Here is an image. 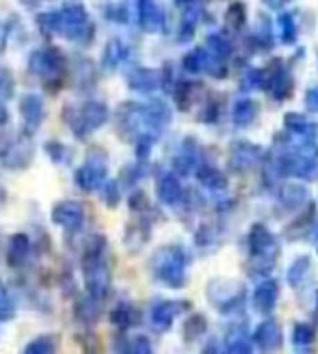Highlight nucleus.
<instances>
[{"instance_id":"nucleus-10","label":"nucleus","mask_w":318,"mask_h":354,"mask_svg":"<svg viewBox=\"0 0 318 354\" xmlns=\"http://www.w3.org/2000/svg\"><path fill=\"white\" fill-rule=\"evenodd\" d=\"M284 3H288V0H267V5H271V7H279Z\"/></svg>"},{"instance_id":"nucleus-4","label":"nucleus","mask_w":318,"mask_h":354,"mask_svg":"<svg viewBox=\"0 0 318 354\" xmlns=\"http://www.w3.org/2000/svg\"><path fill=\"white\" fill-rule=\"evenodd\" d=\"M158 194H161V199L165 203H173L180 197V186L173 177H165V180L161 182V186H158Z\"/></svg>"},{"instance_id":"nucleus-1","label":"nucleus","mask_w":318,"mask_h":354,"mask_svg":"<svg viewBox=\"0 0 318 354\" xmlns=\"http://www.w3.org/2000/svg\"><path fill=\"white\" fill-rule=\"evenodd\" d=\"M275 300H277V286L273 281H267L264 286L258 288L256 292V307L260 311H271L275 307Z\"/></svg>"},{"instance_id":"nucleus-5","label":"nucleus","mask_w":318,"mask_h":354,"mask_svg":"<svg viewBox=\"0 0 318 354\" xmlns=\"http://www.w3.org/2000/svg\"><path fill=\"white\" fill-rule=\"evenodd\" d=\"M141 17H143L145 28L152 26L150 22H154V28H156L158 22H161V11H158V7H156L154 0H143V5H141Z\"/></svg>"},{"instance_id":"nucleus-6","label":"nucleus","mask_w":318,"mask_h":354,"mask_svg":"<svg viewBox=\"0 0 318 354\" xmlns=\"http://www.w3.org/2000/svg\"><path fill=\"white\" fill-rule=\"evenodd\" d=\"M258 109H256V104L254 102H242L236 106V111H234V119L240 123V126H245V123H249L254 117H256Z\"/></svg>"},{"instance_id":"nucleus-3","label":"nucleus","mask_w":318,"mask_h":354,"mask_svg":"<svg viewBox=\"0 0 318 354\" xmlns=\"http://www.w3.org/2000/svg\"><path fill=\"white\" fill-rule=\"evenodd\" d=\"M279 330H277V326L273 324V322H267V324H262L260 326V330H258V335H256V339H258V344L260 346H264L267 350H273L277 344H279Z\"/></svg>"},{"instance_id":"nucleus-7","label":"nucleus","mask_w":318,"mask_h":354,"mask_svg":"<svg viewBox=\"0 0 318 354\" xmlns=\"http://www.w3.org/2000/svg\"><path fill=\"white\" fill-rule=\"evenodd\" d=\"M314 328L308 326V324H301V326H297V333H294V344L297 346H310L312 339H314Z\"/></svg>"},{"instance_id":"nucleus-8","label":"nucleus","mask_w":318,"mask_h":354,"mask_svg":"<svg viewBox=\"0 0 318 354\" xmlns=\"http://www.w3.org/2000/svg\"><path fill=\"white\" fill-rule=\"evenodd\" d=\"M281 24H284V28H286V41H292V17L284 15L281 17Z\"/></svg>"},{"instance_id":"nucleus-9","label":"nucleus","mask_w":318,"mask_h":354,"mask_svg":"<svg viewBox=\"0 0 318 354\" xmlns=\"http://www.w3.org/2000/svg\"><path fill=\"white\" fill-rule=\"evenodd\" d=\"M308 104L312 106V109H318V88H312V91L308 93Z\"/></svg>"},{"instance_id":"nucleus-2","label":"nucleus","mask_w":318,"mask_h":354,"mask_svg":"<svg viewBox=\"0 0 318 354\" xmlns=\"http://www.w3.org/2000/svg\"><path fill=\"white\" fill-rule=\"evenodd\" d=\"M271 244H275L273 238H271V234H269L264 227L256 225V229L251 232V253L264 255V253L269 251V246H271Z\"/></svg>"}]
</instances>
